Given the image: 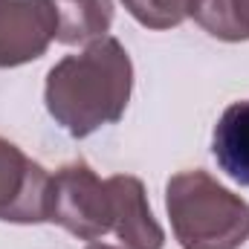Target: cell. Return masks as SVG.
Listing matches in <instances>:
<instances>
[{
  "label": "cell",
  "mask_w": 249,
  "mask_h": 249,
  "mask_svg": "<svg viewBox=\"0 0 249 249\" xmlns=\"http://www.w3.org/2000/svg\"><path fill=\"white\" fill-rule=\"evenodd\" d=\"M194 20L220 41H249V0H200Z\"/></svg>",
  "instance_id": "obj_9"
},
{
  "label": "cell",
  "mask_w": 249,
  "mask_h": 249,
  "mask_svg": "<svg viewBox=\"0 0 249 249\" xmlns=\"http://www.w3.org/2000/svg\"><path fill=\"white\" fill-rule=\"evenodd\" d=\"M133 64L116 38H99L47 72V110L75 139L119 122L130 102Z\"/></svg>",
  "instance_id": "obj_1"
},
{
  "label": "cell",
  "mask_w": 249,
  "mask_h": 249,
  "mask_svg": "<svg viewBox=\"0 0 249 249\" xmlns=\"http://www.w3.org/2000/svg\"><path fill=\"white\" fill-rule=\"evenodd\" d=\"M50 3L58 18L55 41L75 47L107 38V29L113 23V0H50Z\"/></svg>",
  "instance_id": "obj_8"
},
{
  "label": "cell",
  "mask_w": 249,
  "mask_h": 249,
  "mask_svg": "<svg viewBox=\"0 0 249 249\" xmlns=\"http://www.w3.org/2000/svg\"><path fill=\"white\" fill-rule=\"evenodd\" d=\"M110 197H113V229L124 249H162L165 232L154 220L145 186L136 177L116 174L107 180Z\"/></svg>",
  "instance_id": "obj_6"
},
{
  "label": "cell",
  "mask_w": 249,
  "mask_h": 249,
  "mask_svg": "<svg viewBox=\"0 0 249 249\" xmlns=\"http://www.w3.org/2000/svg\"><path fill=\"white\" fill-rule=\"evenodd\" d=\"M50 223H58L78 241H99L113 229V197L87 162H70L50 183Z\"/></svg>",
  "instance_id": "obj_3"
},
{
  "label": "cell",
  "mask_w": 249,
  "mask_h": 249,
  "mask_svg": "<svg viewBox=\"0 0 249 249\" xmlns=\"http://www.w3.org/2000/svg\"><path fill=\"white\" fill-rule=\"evenodd\" d=\"M87 249H119V247H107V244H90Z\"/></svg>",
  "instance_id": "obj_11"
},
{
  "label": "cell",
  "mask_w": 249,
  "mask_h": 249,
  "mask_svg": "<svg viewBox=\"0 0 249 249\" xmlns=\"http://www.w3.org/2000/svg\"><path fill=\"white\" fill-rule=\"evenodd\" d=\"M53 177L15 142L0 136V220L44 223L50 214Z\"/></svg>",
  "instance_id": "obj_4"
},
{
  "label": "cell",
  "mask_w": 249,
  "mask_h": 249,
  "mask_svg": "<svg viewBox=\"0 0 249 249\" xmlns=\"http://www.w3.org/2000/svg\"><path fill=\"white\" fill-rule=\"evenodd\" d=\"M212 154L223 174L249 186V102L229 105L212 133Z\"/></svg>",
  "instance_id": "obj_7"
},
{
  "label": "cell",
  "mask_w": 249,
  "mask_h": 249,
  "mask_svg": "<svg viewBox=\"0 0 249 249\" xmlns=\"http://www.w3.org/2000/svg\"><path fill=\"white\" fill-rule=\"evenodd\" d=\"M133 20L148 29H174L186 18H194L200 0H122Z\"/></svg>",
  "instance_id": "obj_10"
},
{
  "label": "cell",
  "mask_w": 249,
  "mask_h": 249,
  "mask_svg": "<svg viewBox=\"0 0 249 249\" xmlns=\"http://www.w3.org/2000/svg\"><path fill=\"white\" fill-rule=\"evenodd\" d=\"M165 209L183 249H241L249 241V206L203 168L168 180Z\"/></svg>",
  "instance_id": "obj_2"
},
{
  "label": "cell",
  "mask_w": 249,
  "mask_h": 249,
  "mask_svg": "<svg viewBox=\"0 0 249 249\" xmlns=\"http://www.w3.org/2000/svg\"><path fill=\"white\" fill-rule=\"evenodd\" d=\"M58 35L50 0H0V67H20L47 53Z\"/></svg>",
  "instance_id": "obj_5"
}]
</instances>
